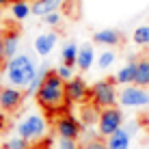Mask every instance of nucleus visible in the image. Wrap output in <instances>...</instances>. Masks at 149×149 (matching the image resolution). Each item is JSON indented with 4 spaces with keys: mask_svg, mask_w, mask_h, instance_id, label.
I'll return each mask as SVG.
<instances>
[{
    "mask_svg": "<svg viewBox=\"0 0 149 149\" xmlns=\"http://www.w3.org/2000/svg\"><path fill=\"white\" fill-rule=\"evenodd\" d=\"M37 104L43 108L48 115H54V112H63L67 108V95H65V80L56 74V69H50V74L45 76L41 89L35 95Z\"/></svg>",
    "mask_w": 149,
    "mask_h": 149,
    "instance_id": "f257e3e1",
    "label": "nucleus"
},
{
    "mask_svg": "<svg viewBox=\"0 0 149 149\" xmlns=\"http://www.w3.org/2000/svg\"><path fill=\"white\" fill-rule=\"evenodd\" d=\"M37 63L33 61L30 54H17L13 56L11 61H7V67H4V76H7V82L11 86H17V89H28V84L35 80L37 76Z\"/></svg>",
    "mask_w": 149,
    "mask_h": 149,
    "instance_id": "f03ea898",
    "label": "nucleus"
},
{
    "mask_svg": "<svg viewBox=\"0 0 149 149\" xmlns=\"http://www.w3.org/2000/svg\"><path fill=\"white\" fill-rule=\"evenodd\" d=\"M115 78H104L97 80L91 86V104H95L97 108H110V106L119 104V89H117Z\"/></svg>",
    "mask_w": 149,
    "mask_h": 149,
    "instance_id": "7ed1b4c3",
    "label": "nucleus"
},
{
    "mask_svg": "<svg viewBox=\"0 0 149 149\" xmlns=\"http://www.w3.org/2000/svg\"><path fill=\"white\" fill-rule=\"evenodd\" d=\"M121 108H149V91L138 84H127L119 89Z\"/></svg>",
    "mask_w": 149,
    "mask_h": 149,
    "instance_id": "20e7f679",
    "label": "nucleus"
},
{
    "mask_svg": "<svg viewBox=\"0 0 149 149\" xmlns=\"http://www.w3.org/2000/svg\"><path fill=\"white\" fill-rule=\"evenodd\" d=\"M123 121H125V117H123L121 108H117V106L102 108L100 119H97V132H100V136L108 138L110 134H115L117 130L123 127Z\"/></svg>",
    "mask_w": 149,
    "mask_h": 149,
    "instance_id": "39448f33",
    "label": "nucleus"
},
{
    "mask_svg": "<svg viewBox=\"0 0 149 149\" xmlns=\"http://www.w3.org/2000/svg\"><path fill=\"white\" fill-rule=\"evenodd\" d=\"M48 130V121L41 115H28L26 119H22L17 123V136L26 138V141H35V138H41Z\"/></svg>",
    "mask_w": 149,
    "mask_h": 149,
    "instance_id": "423d86ee",
    "label": "nucleus"
},
{
    "mask_svg": "<svg viewBox=\"0 0 149 149\" xmlns=\"http://www.w3.org/2000/svg\"><path fill=\"white\" fill-rule=\"evenodd\" d=\"M65 95H67V104H78L84 106L91 102V86L84 82V78H71L65 82Z\"/></svg>",
    "mask_w": 149,
    "mask_h": 149,
    "instance_id": "0eeeda50",
    "label": "nucleus"
},
{
    "mask_svg": "<svg viewBox=\"0 0 149 149\" xmlns=\"http://www.w3.org/2000/svg\"><path fill=\"white\" fill-rule=\"evenodd\" d=\"M54 127H56L58 138H74V141H78V136L82 132V121L76 119V117L69 115V112H63V115H58Z\"/></svg>",
    "mask_w": 149,
    "mask_h": 149,
    "instance_id": "6e6552de",
    "label": "nucleus"
},
{
    "mask_svg": "<svg viewBox=\"0 0 149 149\" xmlns=\"http://www.w3.org/2000/svg\"><path fill=\"white\" fill-rule=\"evenodd\" d=\"M24 102V89L7 84L4 89H0V108L4 112H15Z\"/></svg>",
    "mask_w": 149,
    "mask_h": 149,
    "instance_id": "1a4fd4ad",
    "label": "nucleus"
},
{
    "mask_svg": "<svg viewBox=\"0 0 149 149\" xmlns=\"http://www.w3.org/2000/svg\"><path fill=\"white\" fill-rule=\"evenodd\" d=\"M56 41H58V35H56L54 30H50V33H41V35L35 37L33 48H35V52H37L41 58H45V56H50L52 50L56 48Z\"/></svg>",
    "mask_w": 149,
    "mask_h": 149,
    "instance_id": "9d476101",
    "label": "nucleus"
},
{
    "mask_svg": "<svg viewBox=\"0 0 149 149\" xmlns=\"http://www.w3.org/2000/svg\"><path fill=\"white\" fill-rule=\"evenodd\" d=\"M121 33L117 28H102L93 35V41L97 45H104V48H117L121 43Z\"/></svg>",
    "mask_w": 149,
    "mask_h": 149,
    "instance_id": "9b49d317",
    "label": "nucleus"
},
{
    "mask_svg": "<svg viewBox=\"0 0 149 149\" xmlns=\"http://www.w3.org/2000/svg\"><path fill=\"white\" fill-rule=\"evenodd\" d=\"M2 37V50H4V58L11 61L13 56H17L19 52V33L17 30H7V33L0 35Z\"/></svg>",
    "mask_w": 149,
    "mask_h": 149,
    "instance_id": "f8f14e48",
    "label": "nucleus"
},
{
    "mask_svg": "<svg viewBox=\"0 0 149 149\" xmlns=\"http://www.w3.org/2000/svg\"><path fill=\"white\" fill-rule=\"evenodd\" d=\"M106 145H108V149H130L132 134L125 130V125H123L121 130H117L115 134H110L108 138H106Z\"/></svg>",
    "mask_w": 149,
    "mask_h": 149,
    "instance_id": "ddd939ff",
    "label": "nucleus"
},
{
    "mask_svg": "<svg viewBox=\"0 0 149 149\" xmlns=\"http://www.w3.org/2000/svg\"><path fill=\"white\" fill-rule=\"evenodd\" d=\"M95 63V50L91 43H82L80 50H78V63H76V67H78L80 71H89L91 67H93Z\"/></svg>",
    "mask_w": 149,
    "mask_h": 149,
    "instance_id": "4468645a",
    "label": "nucleus"
},
{
    "mask_svg": "<svg viewBox=\"0 0 149 149\" xmlns=\"http://www.w3.org/2000/svg\"><path fill=\"white\" fill-rule=\"evenodd\" d=\"M134 80H136V61H127L115 74V82L119 86H127V84H134Z\"/></svg>",
    "mask_w": 149,
    "mask_h": 149,
    "instance_id": "2eb2a0df",
    "label": "nucleus"
},
{
    "mask_svg": "<svg viewBox=\"0 0 149 149\" xmlns=\"http://www.w3.org/2000/svg\"><path fill=\"white\" fill-rule=\"evenodd\" d=\"M63 4H65V0H35V2H33V15L45 17L48 13L58 11Z\"/></svg>",
    "mask_w": 149,
    "mask_h": 149,
    "instance_id": "dca6fc26",
    "label": "nucleus"
},
{
    "mask_svg": "<svg viewBox=\"0 0 149 149\" xmlns=\"http://www.w3.org/2000/svg\"><path fill=\"white\" fill-rule=\"evenodd\" d=\"M9 9H11V17L15 22H26L33 15V4L28 0H13V4Z\"/></svg>",
    "mask_w": 149,
    "mask_h": 149,
    "instance_id": "f3484780",
    "label": "nucleus"
},
{
    "mask_svg": "<svg viewBox=\"0 0 149 149\" xmlns=\"http://www.w3.org/2000/svg\"><path fill=\"white\" fill-rule=\"evenodd\" d=\"M134 84L149 89V56H141L136 61V80Z\"/></svg>",
    "mask_w": 149,
    "mask_h": 149,
    "instance_id": "a211bd4d",
    "label": "nucleus"
},
{
    "mask_svg": "<svg viewBox=\"0 0 149 149\" xmlns=\"http://www.w3.org/2000/svg\"><path fill=\"white\" fill-rule=\"evenodd\" d=\"M78 50H80V45H76L74 41L65 43L63 48H61V63L76 67V63H78Z\"/></svg>",
    "mask_w": 149,
    "mask_h": 149,
    "instance_id": "6ab92c4d",
    "label": "nucleus"
},
{
    "mask_svg": "<svg viewBox=\"0 0 149 149\" xmlns=\"http://www.w3.org/2000/svg\"><path fill=\"white\" fill-rule=\"evenodd\" d=\"M100 112H102V108H97L95 104H84V106H80V115H82V123L84 125H93V123L100 119Z\"/></svg>",
    "mask_w": 149,
    "mask_h": 149,
    "instance_id": "aec40b11",
    "label": "nucleus"
},
{
    "mask_svg": "<svg viewBox=\"0 0 149 149\" xmlns=\"http://www.w3.org/2000/svg\"><path fill=\"white\" fill-rule=\"evenodd\" d=\"M132 41H134L136 45H141V48H147L149 45V24L136 26L134 33H132Z\"/></svg>",
    "mask_w": 149,
    "mask_h": 149,
    "instance_id": "412c9836",
    "label": "nucleus"
},
{
    "mask_svg": "<svg viewBox=\"0 0 149 149\" xmlns=\"http://www.w3.org/2000/svg\"><path fill=\"white\" fill-rule=\"evenodd\" d=\"M50 74V69L45 67V65H41L39 71H37V76H35V80L28 84V89H26V95H37V91L41 89V84H43V80H45V76Z\"/></svg>",
    "mask_w": 149,
    "mask_h": 149,
    "instance_id": "4be33fe9",
    "label": "nucleus"
},
{
    "mask_svg": "<svg viewBox=\"0 0 149 149\" xmlns=\"http://www.w3.org/2000/svg\"><path fill=\"white\" fill-rule=\"evenodd\" d=\"M115 61H117L115 50H104V52L97 56V67H100V69H108V67L115 65Z\"/></svg>",
    "mask_w": 149,
    "mask_h": 149,
    "instance_id": "5701e85b",
    "label": "nucleus"
},
{
    "mask_svg": "<svg viewBox=\"0 0 149 149\" xmlns=\"http://www.w3.org/2000/svg\"><path fill=\"white\" fill-rule=\"evenodd\" d=\"M28 143L30 141H26V138H22V136H11L7 141V149H28Z\"/></svg>",
    "mask_w": 149,
    "mask_h": 149,
    "instance_id": "b1692460",
    "label": "nucleus"
},
{
    "mask_svg": "<svg viewBox=\"0 0 149 149\" xmlns=\"http://www.w3.org/2000/svg\"><path fill=\"white\" fill-rule=\"evenodd\" d=\"M56 74H58L65 82L71 80V78H76V76H74V67H71V65H65V63H61L58 67H56Z\"/></svg>",
    "mask_w": 149,
    "mask_h": 149,
    "instance_id": "393cba45",
    "label": "nucleus"
},
{
    "mask_svg": "<svg viewBox=\"0 0 149 149\" xmlns=\"http://www.w3.org/2000/svg\"><path fill=\"white\" fill-rule=\"evenodd\" d=\"M54 149H80V145H78V141H74V138H58Z\"/></svg>",
    "mask_w": 149,
    "mask_h": 149,
    "instance_id": "a878e982",
    "label": "nucleus"
},
{
    "mask_svg": "<svg viewBox=\"0 0 149 149\" xmlns=\"http://www.w3.org/2000/svg\"><path fill=\"white\" fill-rule=\"evenodd\" d=\"M80 149H108V145H106V141H97V138H91V141H86Z\"/></svg>",
    "mask_w": 149,
    "mask_h": 149,
    "instance_id": "bb28decb",
    "label": "nucleus"
},
{
    "mask_svg": "<svg viewBox=\"0 0 149 149\" xmlns=\"http://www.w3.org/2000/svg\"><path fill=\"white\" fill-rule=\"evenodd\" d=\"M43 24H48V26H58V24H61V13H58V11L48 13V15L43 17Z\"/></svg>",
    "mask_w": 149,
    "mask_h": 149,
    "instance_id": "cd10ccee",
    "label": "nucleus"
},
{
    "mask_svg": "<svg viewBox=\"0 0 149 149\" xmlns=\"http://www.w3.org/2000/svg\"><path fill=\"white\" fill-rule=\"evenodd\" d=\"M125 130H127V132H130V134H134V132L138 130V123H136V121H132V123H127V125H125Z\"/></svg>",
    "mask_w": 149,
    "mask_h": 149,
    "instance_id": "c85d7f7f",
    "label": "nucleus"
},
{
    "mask_svg": "<svg viewBox=\"0 0 149 149\" xmlns=\"http://www.w3.org/2000/svg\"><path fill=\"white\" fill-rule=\"evenodd\" d=\"M2 63H7V58H4V50H2V37H0V69H2Z\"/></svg>",
    "mask_w": 149,
    "mask_h": 149,
    "instance_id": "c756f323",
    "label": "nucleus"
},
{
    "mask_svg": "<svg viewBox=\"0 0 149 149\" xmlns=\"http://www.w3.org/2000/svg\"><path fill=\"white\" fill-rule=\"evenodd\" d=\"M13 4V0H0V9H4V7H11Z\"/></svg>",
    "mask_w": 149,
    "mask_h": 149,
    "instance_id": "7c9ffc66",
    "label": "nucleus"
},
{
    "mask_svg": "<svg viewBox=\"0 0 149 149\" xmlns=\"http://www.w3.org/2000/svg\"><path fill=\"white\" fill-rule=\"evenodd\" d=\"M4 125H7V117H4V115H0V132L4 130Z\"/></svg>",
    "mask_w": 149,
    "mask_h": 149,
    "instance_id": "2f4dec72",
    "label": "nucleus"
},
{
    "mask_svg": "<svg viewBox=\"0 0 149 149\" xmlns=\"http://www.w3.org/2000/svg\"><path fill=\"white\" fill-rule=\"evenodd\" d=\"M147 123H149V117H147Z\"/></svg>",
    "mask_w": 149,
    "mask_h": 149,
    "instance_id": "473e14b6",
    "label": "nucleus"
},
{
    "mask_svg": "<svg viewBox=\"0 0 149 149\" xmlns=\"http://www.w3.org/2000/svg\"><path fill=\"white\" fill-rule=\"evenodd\" d=\"M145 149H149V145H147V147H145Z\"/></svg>",
    "mask_w": 149,
    "mask_h": 149,
    "instance_id": "72a5a7b5",
    "label": "nucleus"
}]
</instances>
